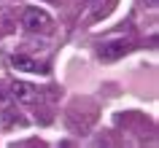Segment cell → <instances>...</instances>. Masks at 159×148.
<instances>
[{"mask_svg": "<svg viewBox=\"0 0 159 148\" xmlns=\"http://www.w3.org/2000/svg\"><path fill=\"white\" fill-rule=\"evenodd\" d=\"M86 3H94V0H86Z\"/></svg>", "mask_w": 159, "mask_h": 148, "instance_id": "obj_7", "label": "cell"}, {"mask_svg": "<svg viewBox=\"0 0 159 148\" xmlns=\"http://www.w3.org/2000/svg\"><path fill=\"white\" fill-rule=\"evenodd\" d=\"M11 67H16V70H25V73H41L43 67L35 62V59L30 57H22V54H16V57H11Z\"/></svg>", "mask_w": 159, "mask_h": 148, "instance_id": "obj_4", "label": "cell"}, {"mask_svg": "<svg viewBox=\"0 0 159 148\" xmlns=\"http://www.w3.org/2000/svg\"><path fill=\"white\" fill-rule=\"evenodd\" d=\"M132 49V43L124 41V38H113V41H105L100 46V59L102 62H116L127 54V51Z\"/></svg>", "mask_w": 159, "mask_h": 148, "instance_id": "obj_2", "label": "cell"}, {"mask_svg": "<svg viewBox=\"0 0 159 148\" xmlns=\"http://www.w3.org/2000/svg\"><path fill=\"white\" fill-rule=\"evenodd\" d=\"M8 94L14 100H19V102H38L41 100V92L27 81H11L8 83Z\"/></svg>", "mask_w": 159, "mask_h": 148, "instance_id": "obj_3", "label": "cell"}, {"mask_svg": "<svg viewBox=\"0 0 159 148\" xmlns=\"http://www.w3.org/2000/svg\"><path fill=\"white\" fill-rule=\"evenodd\" d=\"M22 25L27 33H49L51 30V16L43 8H27L22 14Z\"/></svg>", "mask_w": 159, "mask_h": 148, "instance_id": "obj_1", "label": "cell"}, {"mask_svg": "<svg viewBox=\"0 0 159 148\" xmlns=\"http://www.w3.org/2000/svg\"><path fill=\"white\" fill-rule=\"evenodd\" d=\"M14 121V124H19V127H25V119H22V116L19 113H14V110H11V108H6V110H3V124H6V127H8V124Z\"/></svg>", "mask_w": 159, "mask_h": 148, "instance_id": "obj_5", "label": "cell"}, {"mask_svg": "<svg viewBox=\"0 0 159 148\" xmlns=\"http://www.w3.org/2000/svg\"><path fill=\"white\" fill-rule=\"evenodd\" d=\"M157 3H159V0H146V6H148V8H157Z\"/></svg>", "mask_w": 159, "mask_h": 148, "instance_id": "obj_6", "label": "cell"}]
</instances>
